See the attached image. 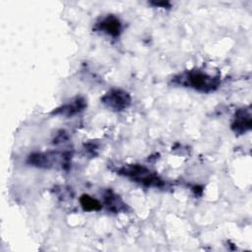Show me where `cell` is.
I'll use <instances>...</instances> for the list:
<instances>
[{
	"label": "cell",
	"instance_id": "8992f818",
	"mask_svg": "<svg viewBox=\"0 0 252 252\" xmlns=\"http://www.w3.org/2000/svg\"><path fill=\"white\" fill-rule=\"evenodd\" d=\"M97 28H98V30H100L114 37L118 36L121 32V23L116 17H114L112 15H108L107 17L103 18L97 24Z\"/></svg>",
	"mask_w": 252,
	"mask_h": 252
},
{
	"label": "cell",
	"instance_id": "7a4b0ae2",
	"mask_svg": "<svg viewBox=\"0 0 252 252\" xmlns=\"http://www.w3.org/2000/svg\"><path fill=\"white\" fill-rule=\"evenodd\" d=\"M71 154L69 152H48L36 153L29 158V162L38 167L65 168L69 165Z\"/></svg>",
	"mask_w": 252,
	"mask_h": 252
},
{
	"label": "cell",
	"instance_id": "30bf717a",
	"mask_svg": "<svg viewBox=\"0 0 252 252\" xmlns=\"http://www.w3.org/2000/svg\"><path fill=\"white\" fill-rule=\"evenodd\" d=\"M154 5H156V6H164V7H166L167 5H169V3L168 2H155V3H153Z\"/></svg>",
	"mask_w": 252,
	"mask_h": 252
},
{
	"label": "cell",
	"instance_id": "3957f363",
	"mask_svg": "<svg viewBox=\"0 0 252 252\" xmlns=\"http://www.w3.org/2000/svg\"><path fill=\"white\" fill-rule=\"evenodd\" d=\"M118 172L120 174L126 175L136 182H139L145 186H156L159 187L163 184L162 180L151 172L147 167L140 164H127L122 166Z\"/></svg>",
	"mask_w": 252,
	"mask_h": 252
},
{
	"label": "cell",
	"instance_id": "6da1fadb",
	"mask_svg": "<svg viewBox=\"0 0 252 252\" xmlns=\"http://www.w3.org/2000/svg\"><path fill=\"white\" fill-rule=\"evenodd\" d=\"M173 82L177 85L192 88L203 93H210L219 88L220 79L201 71H187L174 77Z\"/></svg>",
	"mask_w": 252,
	"mask_h": 252
},
{
	"label": "cell",
	"instance_id": "52a82bcc",
	"mask_svg": "<svg viewBox=\"0 0 252 252\" xmlns=\"http://www.w3.org/2000/svg\"><path fill=\"white\" fill-rule=\"evenodd\" d=\"M86 107V101L82 97H77L74 100L66 103L54 111L55 114H63L66 116L74 115L82 111Z\"/></svg>",
	"mask_w": 252,
	"mask_h": 252
},
{
	"label": "cell",
	"instance_id": "277c9868",
	"mask_svg": "<svg viewBox=\"0 0 252 252\" xmlns=\"http://www.w3.org/2000/svg\"><path fill=\"white\" fill-rule=\"evenodd\" d=\"M101 101L105 106L114 111H122L130 105L131 97L128 93L122 90L113 89L102 96Z\"/></svg>",
	"mask_w": 252,
	"mask_h": 252
},
{
	"label": "cell",
	"instance_id": "5b68a950",
	"mask_svg": "<svg viewBox=\"0 0 252 252\" xmlns=\"http://www.w3.org/2000/svg\"><path fill=\"white\" fill-rule=\"evenodd\" d=\"M252 120H251V112L250 109L242 108L236 111L233 122L231 124V128L234 133L243 134L251 129Z\"/></svg>",
	"mask_w": 252,
	"mask_h": 252
},
{
	"label": "cell",
	"instance_id": "ba28073f",
	"mask_svg": "<svg viewBox=\"0 0 252 252\" xmlns=\"http://www.w3.org/2000/svg\"><path fill=\"white\" fill-rule=\"evenodd\" d=\"M104 202H105L107 209L114 213H118V212L126 209L125 204L122 202V200L119 198V196L115 195L111 191H107L106 194L104 195Z\"/></svg>",
	"mask_w": 252,
	"mask_h": 252
},
{
	"label": "cell",
	"instance_id": "9c48e42d",
	"mask_svg": "<svg viewBox=\"0 0 252 252\" xmlns=\"http://www.w3.org/2000/svg\"><path fill=\"white\" fill-rule=\"evenodd\" d=\"M80 203L84 211L92 212V211H98L101 209V204L94 198L89 195H82L80 198Z\"/></svg>",
	"mask_w": 252,
	"mask_h": 252
}]
</instances>
